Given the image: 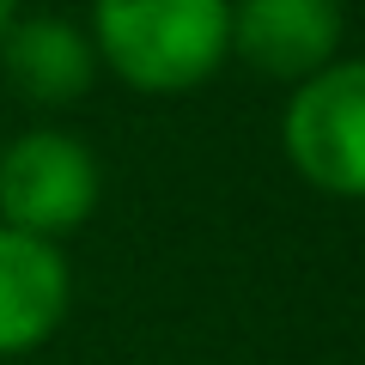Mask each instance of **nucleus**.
Masks as SVG:
<instances>
[{"label": "nucleus", "mask_w": 365, "mask_h": 365, "mask_svg": "<svg viewBox=\"0 0 365 365\" xmlns=\"http://www.w3.org/2000/svg\"><path fill=\"white\" fill-rule=\"evenodd\" d=\"M280 153L311 189L335 201H365V55H341L292 86Z\"/></svg>", "instance_id": "nucleus-3"}, {"label": "nucleus", "mask_w": 365, "mask_h": 365, "mask_svg": "<svg viewBox=\"0 0 365 365\" xmlns=\"http://www.w3.org/2000/svg\"><path fill=\"white\" fill-rule=\"evenodd\" d=\"M98 201H104V165L73 128L37 122L0 140V220L6 225L61 244L98 213Z\"/></svg>", "instance_id": "nucleus-2"}, {"label": "nucleus", "mask_w": 365, "mask_h": 365, "mask_svg": "<svg viewBox=\"0 0 365 365\" xmlns=\"http://www.w3.org/2000/svg\"><path fill=\"white\" fill-rule=\"evenodd\" d=\"M98 67L128 91L182 98L232 61V0H91Z\"/></svg>", "instance_id": "nucleus-1"}, {"label": "nucleus", "mask_w": 365, "mask_h": 365, "mask_svg": "<svg viewBox=\"0 0 365 365\" xmlns=\"http://www.w3.org/2000/svg\"><path fill=\"white\" fill-rule=\"evenodd\" d=\"M98 49L79 19L61 13H19L13 31L0 37V79L13 98L37 110H67L98 86Z\"/></svg>", "instance_id": "nucleus-6"}, {"label": "nucleus", "mask_w": 365, "mask_h": 365, "mask_svg": "<svg viewBox=\"0 0 365 365\" xmlns=\"http://www.w3.org/2000/svg\"><path fill=\"white\" fill-rule=\"evenodd\" d=\"M13 19H19V0H0V37L13 31Z\"/></svg>", "instance_id": "nucleus-7"}, {"label": "nucleus", "mask_w": 365, "mask_h": 365, "mask_svg": "<svg viewBox=\"0 0 365 365\" xmlns=\"http://www.w3.org/2000/svg\"><path fill=\"white\" fill-rule=\"evenodd\" d=\"M73 311V268L61 244L0 220V359H25Z\"/></svg>", "instance_id": "nucleus-5"}, {"label": "nucleus", "mask_w": 365, "mask_h": 365, "mask_svg": "<svg viewBox=\"0 0 365 365\" xmlns=\"http://www.w3.org/2000/svg\"><path fill=\"white\" fill-rule=\"evenodd\" d=\"M341 0H232V55L280 86H304L329 61H341Z\"/></svg>", "instance_id": "nucleus-4"}]
</instances>
